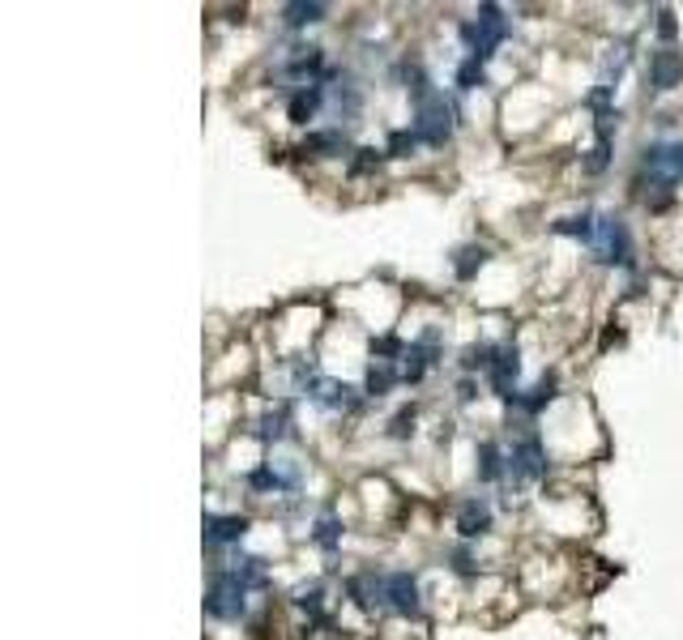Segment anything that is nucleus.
Returning <instances> with one entry per match:
<instances>
[{
    "instance_id": "obj_1",
    "label": "nucleus",
    "mask_w": 683,
    "mask_h": 640,
    "mask_svg": "<svg viewBox=\"0 0 683 640\" xmlns=\"http://www.w3.org/2000/svg\"><path fill=\"white\" fill-rule=\"evenodd\" d=\"M453 124H457V107L432 90L423 103H415V128L410 133L419 137V146H444L453 137Z\"/></svg>"
},
{
    "instance_id": "obj_2",
    "label": "nucleus",
    "mask_w": 683,
    "mask_h": 640,
    "mask_svg": "<svg viewBox=\"0 0 683 640\" xmlns=\"http://www.w3.org/2000/svg\"><path fill=\"white\" fill-rule=\"evenodd\" d=\"M244 598H248V585L235 581L231 572H218L214 585H210V594H205V615L222 619V623H235V619H244V611H248Z\"/></svg>"
},
{
    "instance_id": "obj_3",
    "label": "nucleus",
    "mask_w": 683,
    "mask_h": 640,
    "mask_svg": "<svg viewBox=\"0 0 683 640\" xmlns=\"http://www.w3.org/2000/svg\"><path fill=\"white\" fill-rule=\"evenodd\" d=\"M504 35H508V22H504V13L496 5H483L479 9V22H466L462 26V39H466V47H470L474 60H487L504 43Z\"/></svg>"
},
{
    "instance_id": "obj_4",
    "label": "nucleus",
    "mask_w": 683,
    "mask_h": 640,
    "mask_svg": "<svg viewBox=\"0 0 683 640\" xmlns=\"http://www.w3.org/2000/svg\"><path fill=\"white\" fill-rule=\"evenodd\" d=\"M590 248L598 252V261L628 265V261H632V235H628V227H624V218L602 214V218H598V231H594V244H590Z\"/></svg>"
},
{
    "instance_id": "obj_5",
    "label": "nucleus",
    "mask_w": 683,
    "mask_h": 640,
    "mask_svg": "<svg viewBox=\"0 0 683 640\" xmlns=\"http://www.w3.org/2000/svg\"><path fill=\"white\" fill-rule=\"evenodd\" d=\"M645 171L662 184H683V141H658L645 150Z\"/></svg>"
},
{
    "instance_id": "obj_6",
    "label": "nucleus",
    "mask_w": 683,
    "mask_h": 640,
    "mask_svg": "<svg viewBox=\"0 0 683 640\" xmlns=\"http://www.w3.org/2000/svg\"><path fill=\"white\" fill-rule=\"evenodd\" d=\"M508 470H513L517 483H534V478L547 474V453H543V444H538V436H521L513 444V453H508Z\"/></svg>"
},
{
    "instance_id": "obj_7",
    "label": "nucleus",
    "mask_w": 683,
    "mask_h": 640,
    "mask_svg": "<svg viewBox=\"0 0 683 640\" xmlns=\"http://www.w3.org/2000/svg\"><path fill=\"white\" fill-rule=\"evenodd\" d=\"M380 606H389V611H397V615H419L423 611V602H419V581L410 572H389L385 576V602Z\"/></svg>"
},
{
    "instance_id": "obj_8",
    "label": "nucleus",
    "mask_w": 683,
    "mask_h": 640,
    "mask_svg": "<svg viewBox=\"0 0 683 640\" xmlns=\"http://www.w3.org/2000/svg\"><path fill=\"white\" fill-rule=\"evenodd\" d=\"M517 376H521V359H517V350L500 346V355H496V363H491L487 380H491V393H496L500 402H508V406L517 402Z\"/></svg>"
},
{
    "instance_id": "obj_9",
    "label": "nucleus",
    "mask_w": 683,
    "mask_h": 640,
    "mask_svg": "<svg viewBox=\"0 0 683 640\" xmlns=\"http://www.w3.org/2000/svg\"><path fill=\"white\" fill-rule=\"evenodd\" d=\"M308 393H312L325 410H342V414H351V410L359 406V397H355L351 384H338V380H321V376H312V380H308Z\"/></svg>"
},
{
    "instance_id": "obj_10",
    "label": "nucleus",
    "mask_w": 683,
    "mask_h": 640,
    "mask_svg": "<svg viewBox=\"0 0 683 640\" xmlns=\"http://www.w3.org/2000/svg\"><path fill=\"white\" fill-rule=\"evenodd\" d=\"M683 82V56L662 47V52L649 56V86L654 90H675Z\"/></svg>"
},
{
    "instance_id": "obj_11",
    "label": "nucleus",
    "mask_w": 683,
    "mask_h": 640,
    "mask_svg": "<svg viewBox=\"0 0 683 640\" xmlns=\"http://www.w3.org/2000/svg\"><path fill=\"white\" fill-rule=\"evenodd\" d=\"M491 530V504L487 500H466L457 508V534L462 538H483Z\"/></svg>"
},
{
    "instance_id": "obj_12",
    "label": "nucleus",
    "mask_w": 683,
    "mask_h": 640,
    "mask_svg": "<svg viewBox=\"0 0 683 640\" xmlns=\"http://www.w3.org/2000/svg\"><path fill=\"white\" fill-rule=\"evenodd\" d=\"M321 103H325V86L316 82V86H299L295 94H291V120L295 124H308V120H316V111H321Z\"/></svg>"
},
{
    "instance_id": "obj_13",
    "label": "nucleus",
    "mask_w": 683,
    "mask_h": 640,
    "mask_svg": "<svg viewBox=\"0 0 683 640\" xmlns=\"http://www.w3.org/2000/svg\"><path fill=\"white\" fill-rule=\"evenodd\" d=\"M244 534H248L244 517H218V512L205 517V538H210V542H240Z\"/></svg>"
},
{
    "instance_id": "obj_14",
    "label": "nucleus",
    "mask_w": 683,
    "mask_h": 640,
    "mask_svg": "<svg viewBox=\"0 0 683 640\" xmlns=\"http://www.w3.org/2000/svg\"><path fill=\"white\" fill-rule=\"evenodd\" d=\"M346 150V133L342 128H325V133H308L304 137V154H316V158H333Z\"/></svg>"
},
{
    "instance_id": "obj_15",
    "label": "nucleus",
    "mask_w": 683,
    "mask_h": 640,
    "mask_svg": "<svg viewBox=\"0 0 683 640\" xmlns=\"http://www.w3.org/2000/svg\"><path fill=\"white\" fill-rule=\"evenodd\" d=\"M479 478H483V483H500V478H504V457H500L496 440L479 444Z\"/></svg>"
},
{
    "instance_id": "obj_16",
    "label": "nucleus",
    "mask_w": 683,
    "mask_h": 640,
    "mask_svg": "<svg viewBox=\"0 0 683 640\" xmlns=\"http://www.w3.org/2000/svg\"><path fill=\"white\" fill-rule=\"evenodd\" d=\"M397 380H402L397 376V363H372L368 367V397H385Z\"/></svg>"
},
{
    "instance_id": "obj_17",
    "label": "nucleus",
    "mask_w": 683,
    "mask_h": 640,
    "mask_svg": "<svg viewBox=\"0 0 683 640\" xmlns=\"http://www.w3.org/2000/svg\"><path fill=\"white\" fill-rule=\"evenodd\" d=\"M487 256H491L487 248H474V244H470V248H462V252L453 256V274L462 278V282H470V278H474V269H483V265H487Z\"/></svg>"
},
{
    "instance_id": "obj_18",
    "label": "nucleus",
    "mask_w": 683,
    "mask_h": 640,
    "mask_svg": "<svg viewBox=\"0 0 683 640\" xmlns=\"http://www.w3.org/2000/svg\"><path fill=\"white\" fill-rule=\"evenodd\" d=\"M551 397H555V376H543V380H538L534 389H530V397H521V393H517V402H513V406H521L526 414H538V410H543V406L551 402Z\"/></svg>"
},
{
    "instance_id": "obj_19",
    "label": "nucleus",
    "mask_w": 683,
    "mask_h": 640,
    "mask_svg": "<svg viewBox=\"0 0 683 640\" xmlns=\"http://www.w3.org/2000/svg\"><path fill=\"white\" fill-rule=\"evenodd\" d=\"M594 231H598V218L594 214L560 218V222H555V235H577V239H585V244H594Z\"/></svg>"
},
{
    "instance_id": "obj_20",
    "label": "nucleus",
    "mask_w": 683,
    "mask_h": 640,
    "mask_svg": "<svg viewBox=\"0 0 683 640\" xmlns=\"http://www.w3.org/2000/svg\"><path fill=\"white\" fill-rule=\"evenodd\" d=\"M496 355H500V346H466L462 350V367L466 372H491V363H496Z\"/></svg>"
},
{
    "instance_id": "obj_21",
    "label": "nucleus",
    "mask_w": 683,
    "mask_h": 640,
    "mask_svg": "<svg viewBox=\"0 0 683 640\" xmlns=\"http://www.w3.org/2000/svg\"><path fill=\"white\" fill-rule=\"evenodd\" d=\"M282 18H287V26H316V22H321L325 18V5H316V0H312V5H304V0H299V5H287V9H282Z\"/></svg>"
},
{
    "instance_id": "obj_22",
    "label": "nucleus",
    "mask_w": 683,
    "mask_h": 640,
    "mask_svg": "<svg viewBox=\"0 0 683 640\" xmlns=\"http://www.w3.org/2000/svg\"><path fill=\"white\" fill-rule=\"evenodd\" d=\"M624 64H628V47L619 43V47H611V56L602 60V86H611V77L624 73Z\"/></svg>"
},
{
    "instance_id": "obj_23",
    "label": "nucleus",
    "mask_w": 683,
    "mask_h": 640,
    "mask_svg": "<svg viewBox=\"0 0 683 640\" xmlns=\"http://www.w3.org/2000/svg\"><path fill=\"white\" fill-rule=\"evenodd\" d=\"M312 542H316V547H325V551H333V547L342 542V525H338V521H321V525L312 530Z\"/></svg>"
},
{
    "instance_id": "obj_24",
    "label": "nucleus",
    "mask_w": 683,
    "mask_h": 640,
    "mask_svg": "<svg viewBox=\"0 0 683 640\" xmlns=\"http://www.w3.org/2000/svg\"><path fill=\"white\" fill-rule=\"evenodd\" d=\"M457 86L462 90H474V86H483V60H462V69H457Z\"/></svg>"
},
{
    "instance_id": "obj_25",
    "label": "nucleus",
    "mask_w": 683,
    "mask_h": 640,
    "mask_svg": "<svg viewBox=\"0 0 683 640\" xmlns=\"http://www.w3.org/2000/svg\"><path fill=\"white\" fill-rule=\"evenodd\" d=\"M415 150H419V137H415V133H393V137H389V154H393V158H410Z\"/></svg>"
},
{
    "instance_id": "obj_26",
    "label": "nucleus",
    "mask_w": 683,
    "mask_h": 640,
    "mask_svg": "<svg viewBox=\"0 0 683 640\" xmlns=\"http://www.w3.org/2000/svg\"><path fill=\"white\" fill-rule=\"evenodd\" d=\"M607 163H611V141H598L590 150V158H585V171L598 175V171H607Z\"/></svg>"
},
{
    "instance_id": "obj_27",
    "label": "nucleus",
    "mask_w": 683,
    "mask_h": 640,
    "mask_svg": "<svg viewBox=\"0 0 683 640\" xmlns=\"http://www.w3.org/2000/svg\"><path fill=\"white\" fill-rule=\"evenodd\" d=\"M359 158H355V163H351V171L355 175H363V171H372V167H380V158H385L389 150H355Z\"/></svg>"
},
{
    "instance_id": "obj_28",
    "label": "nucleus",
    "mask_w": 683,
    "mask_h": 640,
    "mask_svg": "<svg viewBox=\"0 0 683 640\" xmlns=\"http://www.w3.org/2000/svg\"><path fill=\"white\" fill-rule=\"evenodd\" d=\"M453 568L462 572V576H474V555H470L466 547H457V551H453Z\"/></svg>"
},
{
    "instance_id": "obj_29",
    "label": "nucleus",
    "mask_w": 683,
    "mask_h": 640,
    "mask_svg": "<svg viewBox=\"0 0 683 640\" xmlns=\"http://www.w3.org/2000/svg\"><path fill=\"white\" fill-rule=\"evenodd\" d=\"M410 423H415V410H402V414H397V419H393V427H389V431H393L397 440H402L406 431H410Z\"/></svg>"
},
{
    "instance_id": "obj_30",
    "label": "nucleus",
    "mask_w": 683,
    "mask_h": 640,
    "mask_svg": "<svg viewBox=\"0 0 683 640\" xmlns=\"http://www.w3.org/2000/svg\"><path fill=\"white\" fill-rule=\"evenodd\" d=\"M675 30H679V26H675V18H671V9H662V13H658V35H662V39H675Z\"/></svg>"
},
{
    "instance_id": "obj_31",
    "label": "nucleus",
    "mask_w": 683,
    "mask_h": 640,
    "mask_svg": "<svg viewBox=\"0 0 683 640\" xmlns=\"http://www.w3.org/2000/svg\"><path fill=\"white\" fill-rule=\"evenodd\" d=\"M457 397H462V402H474V380H470V376L457 384Z\"/></svg>"
}]
</instances>
